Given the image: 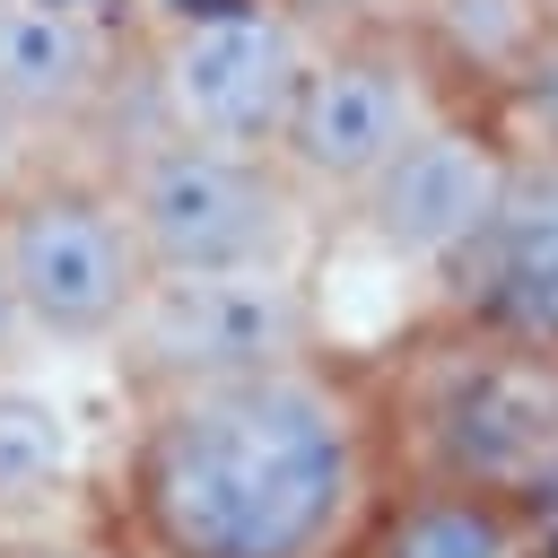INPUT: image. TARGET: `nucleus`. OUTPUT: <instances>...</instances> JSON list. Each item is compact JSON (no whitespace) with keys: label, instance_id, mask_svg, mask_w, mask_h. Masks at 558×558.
Here are the masks:
<instances>
[{"label":"nucleus","instance_id":"f03ea898","mask_svg":"<svg viewBox=\"0 0 558 558\" xmlns=\"http://www.w3.org/2000/svg\"><path fill=\"white\" fill-rule=\"evenodd\" d=\"M392 471L480 488L532 523H558V349L445 314L384 375Z\"/></svg>","mask_w":558,"mask_h":558},{"label":"nucleus","instance_id":"ddd939ff","mask_svg":"<svg viewBox=\"0 0 558 558\" xmlns=\"http://www.w3.org/2000/svg\"><path fill=\"white\" fill-rule=\"evenodd\" d=\"M506 87H514V105L532 113V131H523V140H558V26L523 52V70H514Z\"/></svg>","mask_w":558,"mask_h":558},{"label":"nucleus","instance_id":"dca6fc26","mask_svg":"<svg viewBox=\"0 0 558 558\" xmlns=\"http://www.w3.org/2000/svg\"><path fill=\"white\" fill-rule=\"evenodd\" d=\"M26 157H35V140H26V131H17L9 113H0V192H9L17 174H26Z\"/></svg>","mask_w":558,"mask_h":558},{"label":"nucleus","instance_id":"0eeeda50","mask_svg":"<svg viewBox=\"0 0 558 558\" xmlns=\"http://www.w3.org/2000/svg\"><path fill=\"white\" fill-rule=\"evenodd\" d=\"M314 340H323L314 270H148L105 366L122 375V392H157L279 366Z\"/></svg>","mask_w":558,"mask_h":558},{"label":"nucleus","instance_id":"7ed1b4c3","mask_svg":"<svg viewBox=\"0 0 558 558\" xmlns=\"http://www.w3.org/2000/svg\"><path fill=\"white\" fill-rule=\"evenodd\" d=\"M0 270H9V305L26 349L44 357H113L140 288H148V253L140 227L122 209L113 166H35L0 192Z\"/></svg>","mask_w":558,"mask_h":558},{"label":"nucleus","instance_id":"9d476101","mask_svg":"<svg viewBox=\"0 0 558 558\" xmlns=\"http://www.w3.org/2000/svg\"><path fill=\"white\" fill-rule=\"evenodd\" d=\"M131 87V35L96 0H0V113L26 140L96 131Z\"/></svg>","mask_w":558,"mask_h":558},{"label":"nucleus","instance_id":"1a4fd4ad","mask_svg":"<svg viewBox=\"0 0 558 558\" xmlns=\"http://www.w3.org/2000/svg\"><path fill=\"white\" fill-rule=\"evenodd\" d=\"M445 314L558 349V140H514L488 227L445 270Z\"/></svg>","mask_w":558,"mask_h":558},{"label":"nucleus","instance_id":"423d86ee","mask_svg":"<svg viewBox=\"0 0 558 558\" xmlns=\"http://www.w3.org/2000/svg\"><path fill=\"white\" fill-rule=\"evenodd\" d=\"M314 17H296L288 0H201L183 17H166L140 44V87H148V122L183 131V140H227V148H270L296 78L314 61Z\"/></svg>","mask_w":558,"mask_h":558},{"label":"nucleus","instance_id":"6e6552de","mask_svg":"<svg viewBox=\"0 0 558 558\" xmlns=\"http://www.w3.org/2000/svg\"><path fill=\"white\" fill-rule=\"evenodd\" d=\"M506 166H514V131L471 113L462 96L340 209L357 244H375L384 262L418 270L427 288H445V270L471 253V235L488 227L497 192H506Z\"/></svg>","mask_w":558,"mask_h":558},{"label":"nucleus","instance_id":"f8f14e48","mask_svg":"<svg viewBox=\"0 0 558 558\" xmlns=\"http://www.w3.org/2000/svg\"><path fill=\"white\" fill-rule=\"evenodd\" d=\"M349 558H541V523L480 488L392 471V488L375 497Z\"/></svg>","mask_w":558,"mask_h":558},{"label":"nucleus","instance_id":"a211bd4d","mask_svg":"<svg viewBox=\"0 0 558 558\" xmlns=\"http://www.w3.org/2000/svg\"><path fill=\"white\" fill-rule=\"evenodd\" d=\"M541 17H549V26H558V0H541Z\"/></svg>","mask_w":558,"mask_h":558},{"label":"nucleus","instance_id":"2eb2a0df","mask_svg":"<svg viewBox=\"0 0 558 558\" xmlns=\"http://www.w3.org/2000/svg\"><path fill=\"white\" fill-rule=\"evenodd\" d=\"M314 26H366V17H410V0H288Z\"/></svg>","mask_w":558,"mask_h":558},{"label":"nucleus","instance_id":"39448f33","mask_svg":"<svg viewBox=\"0 0 558 558\" xmlns=\"http://www.w3.org/2000/svg\"><path fill=\"white\" fill-rule=\"evenodd\" d=\"M453 105L436 35H418V17H366V26H323L314 61L296 78V105L270 140V157L323 201V218L340 227V209Z\"/></svg>","mask_w":558,"mask_h":558},{"label":"nucleus","instance_id":"4468645a","mask_svg":"<svg viewBox=\"0 0 558 558\" xmlns=\"http://www.w3.org/2000/svg\"><path fill=\"white\" fill-rule=\"evenodd\" d=\"M0 558H131L105 523H52V532H9Z\"/></svg>","mask_w":558,"mask_h":558},{"label":"nucleus","instance_id":"f3484780","mask_svg":"<svg viewBox=\"0 0 558 558\" xmlns=\"http://www.w3.org/2000/svg\"><path fill=\"white\" fill-rule=\"evenodd\" d=\"M26 349V331H17V305H9V270H0V366Z\"/></svg>","mask_w":558,"mask_h":558},{"label":"nucleus","instance_id":"9b49d317","mask_svg":"<svg viewBox=\"0 0 558 558\" xmlns=\"http://www.w3.org/2000/svg\"><path fill=\"white\" fill-rule=\"evenodd\" d=\"M105 471L87 453L78 401L17 349L0 366V541L9 532H52L70 523V497H87Z\"/></svg>","mask_w":558,"mask_h":558},{"label":"nucleus","instance_id":"20e7f679","mask_svg":"<svg viewBox=\"0 0 558 558\" xmlns=\"http://www.w3.org/2000/svg\"><path fill=\"white\" fill-rule=\"evenodd\" d=\"M113 183L148 270H314L331 235L323 201L270 148L183 140L148 122L140 148L113 166Z\"/></svg>","mask_w":558,"mask_h":558},{"label":"nucleus","instance_id":"f257e3e1","mask_svg":"<svg viewBox=\"0 0 558 558\" xmlns=\"http://www.w3.org/2000/svg\"><path fill=\"white\" fill-rule=\"evenodd\" d=\"M384 488V384L314 340L279 366L122 392L96 523L131 558H349Z\"/></svg>","mask_w":558,"mask_h":558}]
</instances>
